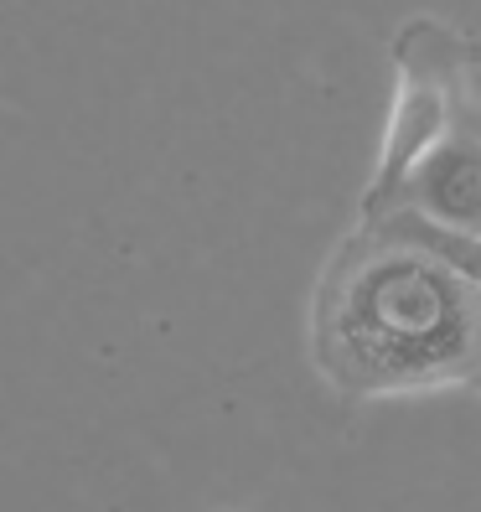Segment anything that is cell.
Listing matches in <instances>:
<instances>
[{"mask_svg": "<svg viewBox=\"0 0 481 512\" xmlns=\"http://www.w3.org/2000/svg\"><path fill=\"white\" fill-rule=\"evenodd\" d=\"M311 352L342 394H414L476 378L481 285L363 223L321 275Z\"/></svg>", "mask_w": 481, "mask_h": 512, "instance_id": "6da1fadb", "label": "cell"}, {"mask_svg": "<svg viewBox=\"0 0 481 512\" xmlns=\"http://www.w3.org/2000/svg\"><path fill=\"white\" fill-rule=\"evenodd\" d=\"M461 73H466V42L440 21H409L394 42V114H388L383 156L363 192V223L383 218L394 207L404 176L419 166V156L456 125V99H461Z\"/></svg>", "mask_w": 481, "mask_h": 512, "instance_id": "7a4b0ae2", "label": "cell"}, {"mask_svg": "<svg viewBox=\"0 0 481 512\" xmlns=\"http://www.w3.org/2000/svg\"><path fill=\"white\" fill-rule=\"evenodd\" d=\"M394 207H419L425 218L445 228L481 233V130L471 119H456L419 156V166L404 176Z\"/></svg>", "mask_w": 481, "mask_h": 512, "instance_id": "3957f363", "label": "cell"}, {"mask_svg": "<svg viewBox=\"0 0 481 512\" xmlns=\"http://www.w3.org/2000/svg\"><path fill=\"white\" fill-rule=\"evenodd\" d=\"M378 233L388 238H399V244H419V249H430L435 259L445 264H456L466 280L481 285V233H461V228H445L435 218H425L419 207H388L383 218H373Z\"/></svg>", "mask_w": 481, "mask_h": 512, "instance_id": "277c9868", "label": "cell"}, {"mask_svg": "<svg viewBox=\"0 0 481 512\" xmlns=\"http://www.w3.org/2000/svg\"><path fill=\"white\" fill-rule=\"evenodd\" d=\"M471 383H476V388H481V373H476V378H471Z\"/></svg>", "mask_w": 481, "mask_h": 512, "instance_id": "5b68a950", "label": "cell"}]
</instances>
